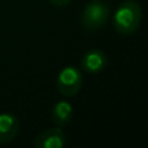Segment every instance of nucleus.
Wrapping results in <instances>:
<instances>
[{
  "mask_svg": "<svg viewBox=\"0 0 148 148\" xmlns=\"http://www.w3.org/2000/svg\"><path fill=\"white\" fill-rule=\"evenodd\" d=\"M70 1H72V0H49V3H51L52 5H55V7H57V8L68 7V5L70 4Z\"/></svg>",
  "mask_w": 148,
  "mask_h": 148,
  "instance_id": "nucleus-8",
  "label": "nucleus"
},
{
  "mask_svg": "<svg viewBox=\"0 0 148 148\" xmlns=\"http://www.w3.org/2000/svg\"><path fill=\"white\" fill-rule=\"evenodd\" d=\"M68 139L65 133L60 127L47 129L43 130L34 140V146L36 148H62L66 144Z\"/></svg>",
  "mask_w": 148,
  "mask_h": 148,
  "instance_id": "nucleus-5",
  "label": "nucleus"
},
{
  "mask_svg": "<svg viewBox=\"0 0 148 148\" xmlns=\"http://www.w3.org/2000/svg\"><path fill=\"white\" fill-rule=\"evenodd\" d=\"M108 65V57L100 49H88L81 59V68L87 74L101 73Z\"/></svg>",
  "mask_w": 148,
  "mask_h": 148,
  "instance_id": "nucleus-4",
  "label": "nucleus"
},
{
  "mask_svg": "<svg viewBox=\"0 0 148 148\" xmlns=\"http://www.w3.org/2000/svg\"><path fill=\"white\" fill-rule=\"evenodd\" d=\"M73 114H74V110H73L72 104L69 101H66V100H60L52 108L51 118H52V122L57 127L62 129L72 122Z\"/></svg>",
  "mask_w": 148,
  "mask_h": 148,
  "instance_id": "nucleus-7",
  "label": "nucleus"
},
{
  "mask_svg": "<svg viewBox=\"0 0 148 148\" xmlns=\"http://www.w3.org/2000/svg\"><path fill=\"white\" fill-rule=\"evenodd\" d=\"M109 17V7L100 0H92L82 12V25L87 31H96L107 23Z\"/></svg>",
  "mask_w": 148,
  "mask_h": 148,
  "instance_id": "nucleus-2",
  "label": "nucleus"
},
{
  "mask_svg": "<svg viewBox=\"0 0 148 148\" xmlns=\"http://www.w3.org/2000/svg\"><path fill=\"white\" fill-rule=\"evenodd\" d=\"M20 133V121L12 113H0V144L12 142Z\"/></svg>",
  "mask_w": 148,
  "mask_h": 148,
  "instance_id": "nucleus-6",
  "label": "nucleus"
},
{
  "mask_svg": "<svg viewBox=\"0 0 148 148\" xmlns=\"http://www.w3.org/2000/svg\"><path fill=\"white\" fill-rule=\"evenodd\" d=\"M83 77L78 68L65 66L61 69L56 79V88L62 96L73 97L81 91Z\"/></svg>",
  "mask_w": 148,
  "mask_h": 148,
  "instance_id": "nucleus-3",
  "label": "nucleus"
},
{
  "mask_svg": "<svg viewBox=\"0 0 148 148\" xmlns=\"http://www.w3.org/2000/svg\"><path fill=\"white\" fill-rule=\"evenodd\" d=\"M147 131H148V123H147Z\"/></svg>",
  "mask_w": 148,
  "mask_h": 148,
  "instance_id": "nucleus-9",
  "label": "nucleus"
},
{
  "mask_svg": "<svg viewBox=\"0 0 148 148\" xmlns=\"http://www.w3.org/2000/svg\"><path fill=\"white\" fill-rule=\"evenodd\" d=\"M142 7L135 0H126L121 3L113 16V26L116 31L122 35L134 34L142 22Z\"/></svg>",
  "mask_w": 148,
  "mask_h": 148,
  "instance_id": "nucleus-1",
  "label": "nucleus"
}]
</instances>
